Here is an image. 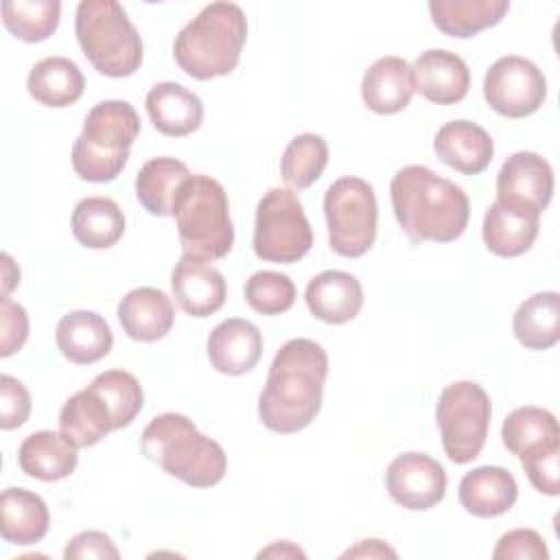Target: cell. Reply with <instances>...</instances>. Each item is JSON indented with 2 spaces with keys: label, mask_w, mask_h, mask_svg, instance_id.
Here are the masks:
<instances>
[{
  "label": "cell",
  "mask_w": 560,
  "mask_h": 560,
  "mask_svg": "<svg viewBox=\"0 0 560 560\" xmlns=\"http://www.w3.org/2000/svg\"><path fill=\"white\" fill-rule=\"evenodd\" d=\"M328 354L313 339H289L273 357L265 389L258 396V418L273 433H298L322 407Z\"/></svg>",
  "instance_id": "1"
},
{
  "label": "cell",
  "mask_w": 560,
  "mask_h": 560,
  "mask_svg": "<svg viewBox=\"0 0 560 560\" xmlns=\"http://www.w3.org/2000/svg\"><path fill=\"white\" fill-rule=\"evenodd\" d=\"M394 214L411 243H451L466 232L470 201L451 179L422 164L396 171L389 184Z\"/></svg>",
  "instance_id": "2"
},
{
  "label": "cell",
  "mask_w": 560,
  "mask_h": 560,
  "mask_svg": "<svg viewBox=\"0 0 560 560\" xmlns=\"http://www.w3.org/2000/svg\"><path fill=\"white\" fill-rule=\"evenodd\" d=\"M140 448L149 462L192 488L217 486L228 470L223 446L175 411L160 413L147 424Z\"/></svg>",
  "instance_id": "3"
},
{
  "label": "cell",
  "mask_w": 560,
  "mask_h": 560,
  "mask_svg": "<svg viewBox=\"0 0 560 560\" xmlns=\"http://www.w3.org/2000/svg\"><path fill=\"white\" fill-rule=\"evenodd\" d=\"M247 39V18L234 2L206 4L175 37L177 66L197 81L230 74Z\"/></svg>",
  "instance_id": "4"
},
{
  "label": "cell",
  "mask_w": 560,
  "mask_h": 560,
  "mask_svg": "<svg viewBox=\"0 0 560 560\" xmlns=\"http://www.w3.org/2000/svg\"><path fill=\"white\" fill-rule=\"evenodd\" d=\"M140 133V116L127 101H101L85 120L83 131L72 144V168L85 182L116 179L127 160L133 140Z\"/></svg>",
  "instance_id": "5"
},
{
  "label": "cell",
  "mask_w": 560,
  "mask_h": 560,
  "mask_svg": "<svg viewBox=\"0 0 560 560\" xmlns=\"http://www.w3.org/2000/svg\"><path fill=\"white\" fill-rule=\"evenodd\" d=\"M171 217L184 254L201 260H217L230 254L234 245L230 201L214 177L190 175L173 201Z\"/></svg>",
  "instance_id": "6"
},
{
  "label": "cell",
  "mask_w": 560,
  "mask_h": 560,
  "mask_svg": "<svg viewBox=\"0 0 560 560\" xmlns=\"http://www.w3.org/2000/svg\"><path fill=\"white\" fill-rule=\"evenodd\" d=\"M77 42L105 77H131L142 63V39L116 0H83L74 18Z\"/></svg>",
  "instance_id": "7"
},
{
  "label": "cell",
  "mask_w": 560,
  "mask_h": 560,
  "mask_svg": "<svg viewBox=\"0 0 560 560\" xmlns=\"http://www.w3.org/2000/svg\"><path fill=\"white\" fill-rule=\"evenodd\" d=\"M492 416L490 396L472 381H457L442 389L435 407V420L444 453L455 464L472 462L488 435Z\"/></svg>",
  "instance_id": "8"
},
{
  "label": "cell",
  "mask_w": 560,
  "mask_h": 560,
  "mask_svg": "<svg viewBox=\"0 0 560 560\" xmlns=\"http://www.w3.org/2000/svg\"><path fill=\"white\" fill-rule=\"evenodd\" d=\"M328 243L346 258L363 256L376 238V195L361 177H341L324 195Z\"/></svg>",
  "instance_id": "9"
},
{
  "label": "cell",
  "mask_w": 560,
  "mask_h": 560,
  "mask_svg": "<svg viewBox=\"0 0 560 560\" xmlns=\"http://www.w3.org/2000/svg\"><path fill=\"white\" fill-rule=\"evenodd\" d=\"M313 247V230L298 195L271 188L256 206L254 254L267 262H298Z\"/></svg>",
  "instance_id": "10"
},
{
  "label": "cell",
  "mask_w": 560,
  "mask_h": 560,
  "mask_svg": "<svg viewBox=\"0 0 560 560\" xmlns=\"http://www.w3.org/2000/svg\"><path fill=\"white\" fill-rule=\"evenodd\" d=\"M483 96L497 114L525 118L542 107L547 98V79L534 61L518 55H505L488 68L483 77Z\"/></svg>",
  "instance_id": "11"
},
{
  "label": "cell",
  "mask_w": 560,
  "mask_h": 560,
  "mask_svg": "<svg viewBox=\"0 0 560 560\" xmlns=\"http://www.w3.org/2000/svg\"><path fill=\"white\" fill-rule=\"evenodd\" d=\"M389 497L405 510H429L446 494V472L440 462L424 453H402L385 470Z\"/></svg>",
  "instance_id": "12"
},
{
  "label": "cell",
  "mask_w": 560,
  "mask_h": 560,
  "mask_svg": "<svg viewBox=\"0 0 560 560\" xmlns=\"http://www.w3.org/2000/svg\"><path fill=\"white\" fill-rule=\"evenodd\" d=\"M551 197L553 168L542 155L534 151H518L503 162L497 175V201L542 214Z\"/></svg>",
  "instance_id": "13"
},
{
  "label": "cell",
  "mask_w": 560,
  "mask_h": 560,
  "mask_svg": "<svg viewBox=\"0 0 560 560\" xmlns=\"http://www.w3.org/2000/svg\"><path fill=\"white\" fill-rule=\"evenodd\" d=\"M171 289L179 308L192 317H208L217 313L228 298L223 273L212 267L210 260L188 254H182V258L175 262Z\"/></svg>",
  "instance_id": "14"
},
{
  "label": "cell",
  "mask_w": 560,
  "mask_h": 560,
  "mask_svg": "<svg viewBox=\"0 0 560 560\" xmlns=\"http://www.w3.org/2000/svg\"><path fill=\"white\" fill-rule=\"evenodd\" d=\"M413 88L431 103L453 105L459 103L470 88V70L466 61L444 48L420 52L411 66Z\"/></svg>",
  "instance_id": "15"
},
{
  "label": "cell",
  "mask_w": 560,
  "mask_h": 560,
  "mask_svg": "<svg viewBox=\"0 0 560 560\" xmlns=\"http://www.w3.org/2000/svg\"><path fill=\"white\" fill-rule=\"evenodd\" d=\"M262 354V335L256 324L230 317L208 335V359L212 368L228 376H241L256 368Z\"/></svg>",
  "instance_id": "16"
},
{
  "label": "cell",
  "mask_w": 560,
  "mask_h": 560,
  "mask_svg": "<svg viewBox=\"0 0 560 560\" xmlns=\"http://www.w3.org/2000/svg\"><path fill=\"white\" fill-rule=\"evenodd\" d=\"M435 155L464 175H477L488 168L494 155L490 133L470 120H451L433 138Z\"/></svg>",
  "instance_id": "17"
},
{
  "label": "cell",
  "mask_w": 560,
  "mask_h": 560,
  "mask_svg": "<svg viewBox=\"0 0 560 560\" xmlns=\"http://www.w3.org/2000/svg\"><path fill=\"white\" fill-rule=\"evenodd\" d=\"M540 228V214L521 206H510L503 201H494L488 206L481 236L486 247L503 258H514L525 254Z\"/></svg>",
  "instance_id": "18"
},
{
  "label": "cell",
  "mask_w": 560,
  "mask_h": 560,
  "mask_svg": "<svg viewBox=\"0 0 560 560\" xmlns=\"http://www.w3.org/2000/svg\"><path fill=\"white\" fill-rule=\"evenodd\" d=\"M304 300L313 317L326 324H346L363 306V287L352 273L328 269L308 280Z\"/></svg>",
  "instance_id": "19"
},
{
  "label": "cell",
  "mask_w": 560,
  "mask_h": 560,
  "mask_svg": "<svg viewBox=\"0 0 560 560\" xmlns=\"http://www.w3.org/2000/svg\"><path fill=\"white\" fill-rule=\"evenodd\" d=\"M144 105L153 127L171 138H182L197 131L203 120L201 98L175 81L155 83L149 90Z\"/></svg>",
  "instance_id": "20"
},
{
  "label": "cell",
  "mask_w": 560,
  "mask_h": 560,
  "mask_svg": "<svg viewBox=\"0 0 560 560\" xmlns=\"http://www.w3.org/2000/svg\"><path fill=\"white\" fill-rule=\"evenodd\" d=\"M457 497L468 514L494 518L516 503L518 486L510 470L501 466H479L462 477Z\"/></svg>",
  "instance_id": "21"
},
{
  "label": "cell",
  "mask_w": 560,
  "mask_h": 560,
  "mask_svg": "<svg viewBox=\"0 0 560 560\" xmlns=\"http://www.w3.org/2000/svg\"><path fill=\"white\" fill-rule=\"evenodd\" d=\"M413 72L411 66L396 55L376 59L363 74L361 98L368 109L376 114L402 112L413 96Z\"/></svg>",
  "instance_id": "22"
},
{
  "label": "cell",
  "mask_w": 560,
  "mask_h": 560,
  "mask_svg": "<svg viewBox=\"0 0 560 560\" xmlns=\"http://www.w3.org/2000/svg\"><path fill=\"white\" fill-rule=\"evenodd\" d=\"M118 322L133 341H158L166 337L175 322L171 298L155 287H138L118 304Z\"/></svg>",
  "instance_id": "23"
},
{
  "label": "cell",
  "mask_w": 560,
  "mask_h": 560,
  "mask_svg": "<svg viewBox=\"0 0 560 560\" xmlns=\"http://www.w3.org/2000/svg\"><path fill=\"white\" fill-rule=\"evenodd\" d=\"M59 352L77 363L88 365L109 354L114 335L109 324L94 311H70L66 313L55 330Z\"/></svg>",
  "instance_id": "24"
},
{
  "label": "cell",
  "mask_w": 560,
  "mask_h": 560,
  "mask_svg": "<svg viewBox=\"0 0 560 560\" xmlns=\"http://www.w3.org/2000/svg\"><path fill=\"white\" fill-rule=\"evenodd\" d=\"M46 501L26 488H7L0 497V534L11 545H35L48 532Z\"/></svg>",
  "instance_id": "25"
},
{
  "label": "cell",
  "mask_w": 560,
  "mask_h": 560,
  "mask_svg": "<svg viewBox=\"0 0 560 560\" xmlns=\"http://www.w3.org/2000/svg\"><path fill=\"white\" fill-rule=\"evenodd\" d=\"M79 462L77 446L61 433L35 431L20 444L18 464L22 472L42 481H59L74 472Z\"/></svg>",
  "instance_id": "26"
},
{
  "label": "cell",
  "mask_w": 560,
  "mask_h": 560,
  "mask_svg": "<svg viewBox=\"0 0 560 560\" xmlns=\"http://www.w3.org/2000/svg\"><path fill=\"white\" fill-rule=\"evenodd\" d=\"M109 431H114V420L103 402V398L88 385L85 389L72 394L59 413V433L77 448H88L98 444Z\"/></svg>",
  "instance_id": "27"
},
{
  "label": "cell",
  "mask_w": 560,
  "mask_h": 560,
  "mask_svg": "<svg viewBox=\"0 0 560 560\" xmlns=\"http://www.w3.org/2000/svg\"><path fill=\"white\" fill-rule=\"evenodd\" d=\"M510 11L508 0H431L433 24L451 37H472L483 28L499 24Z\"/></svg>",
  "instance_id": "28"
},
{
  "label": "cell",
  "mask_w": 560,
  "mask_h": 560,
  "mask_svg": "<svg viewBox=\"0 0 560 560\" xmlns=\"http://www.w3.org/2000/svg\"><path fill=\"white\" fill-rule=\"evenodd\" d=\"M26 88L28 94L46 107H68L81 98L85 79L72 59L46 57L31 68Z\"/></svg>",
  "instance_id": "29"
},
{
  "label": "cell",
  "mask_w": 560,
  "mask_h": 560,
  "mask_svg": "<svg viewBox=\"0 0 560 560\" xmlns=\"http://www.w3.org/2000/svg\"><path fill=\"white\" fill-rule=\"evenodd\" d=\"M512 330L521 346L529 350H549L560 339V295L540 291L518 304L512 317Z\"/></svg>",
  "instance_id": "30"
},
{
  "label": "cell",
  "mask_w": 560,
  "mask_h": 560,
  "mask_svg": "<svg viewBox=\"0 0 560 560\" xmlns=\"http://www.w3.org/2000/svg\"><path fill=\"white\" fill-rule=\"evenodd\" d=\"M72 234L90 249H107L125 234V214L109 197H85L72 210Z\"/></svg>",
  "instance_id": "31"
},
{
  "label": "cell",
  "mask_w": 560,
  "mask_h": 560,
  "mask_svg": "<svg viewBox=\"0 0 560 560\" xmlns=\"http://www.w3.org/2000/svg\"><path fill=\"white\" fill-rule=\"evenodd\" d=\"M188 177L190 171L184 162L166 155L153 158L144 162L136 175V197L147 212L168 217L173 201Z\"/></svg>",
  "instance_id": "32"
},
{
  "label": "cell",
  "mask_w": 560,
  "mask_h": 560,
  "mask_svg": "<svg viewBox=\"0 0 560 560\" xmlns=\"http://www.w3.org/2000/svg\"><path fill=\"white\" fill-rule=\"evenodd\" d=\"M503 446L523 457L532 451H538L549 444H560L558 420L551 411L540 407H518L503 420L501 427Z\"/></svg>",
  "instance_id": "33"
},
{
  "label": "cell",
  "mask_w": 560,
  "mask_h": 560,
  "mask_svg": "<svg viewBox=\"0 0 560 560\" xmlns=\"http://www.w3.org/2000/svg\"><path fill=\"white\" fill-rule=\"evenodd\" d=\"M2 24L7 31L28 44L48 39L61 15V4L57 0H18L2 2Z\"/></svg>",
  "instance_id": "34"
},
{
  "label": "cell",
  "mask_w": 560,
  "mask_h": 560,
  "mask_svg": "<svg viewBox=\"0 0 560 560\" xmlns=\"http://www.w3.org/2000/svg\"><path fill=\"white\" fill-rule=\"evenodd\" d=\"M328 164V144L317 133H300L295 136L280 160L282 179L295 188L304 190L315 184Z\"/></svg>",
  "instance_id": "35"
},
{
  "label": "cell",
  "mask_w": 560,
  "mask_h": 560,
  "mask_svg": "<svg viewBox=\"0 0 560 560\" xmlns=\"http://www.w3.org/2000/svg\"><path fill=\"white\" fill-rule=\"evenodd\" d=\"M90 387L107 405V409L112 413V420H114V429L129 427L136 420V416L140 413L142 405H144V394H142V387H140L138 378L131 372H125V370L101 372L90 383Z\"/></svg>",
  "instance_id": "36"
},
{
  "label": "cell",
  "mask_w": 560,
  "mask_h": 560,
  "mask_svg": "<svg viewBox=\"0 0 560 560\" xmlns=\"http://www.w3.org/2000/svg\"><path fill=\"white\" fill-rule=\"evenodd\" d=\"M245 300L260 315H280L295 302V284L280 271H256L245 282Z\"/></svg>",
  "instance_id": "37"
},
{
  "label": "cell",
  "mask_w": 560,
  "mask_h": 560,
  "mask_svg": "<svg viewBox=\"0 0 560 560\" xmlns=\"http://www.w3.org/2000/svg\"><path fill=\"white\" fill-rule=\"evenodd\" d=\"M521 459V466L532 481V486L549 497H556L560 492L558 486V472H560V444H549L538 451H532Z\"/></svg>",
  "instance_id": "38"
},
{
  "label": "cell",
  "mask_w": 560,
  "mask_h": 560,
  "mask_svg": "<svg viewBox=\"0 0 560 560\" xmlns=\"http://www.w3.org/2000/svg\"><path fill=\"white\" fill-rule=\"evenodd\" d=\"M31 394L22 381L11 374L0 376V427L4 431L18 429L28 420Z\"/></svg>",
  "instance_id": "39"
},
{
  "label": "cell",
  "mask_w": 560,
  "mask_h": 560,
  "mask_svg": "<svg viewBox=\"0 0 560 560\" xmlns=\"http://www.w3.org/2000/svg\"><path fill=\"white\" fill-rule=\"evenodd\" d=\"M494 560H547L549 551L542 536L534 529H512L503 534L492 551Z\"/></svg>",
  "instance_id": "40"
},
{
  "label": "cell",
  "mask_w": 560,
  "mask_h": 560,
  "mask_svg": "<svg viewBox=\"0 0 560 560\" xmlns=\"http://www.w3.org/2000/svg\"><path fill=\"white\" fill-rule=\"evenodd\" d=\"M28 337V315L9 295L0 298V357L15 354Z\"/></svg>",
  "instance_id": "41"
},
{
  "label": "cell",
  "mask_w": 560,
  "mask_h": 560,
  "mask_svg": "<svg viewBox=\"0 0 560 560\" xmlns=\"http://www.w3.org/2000/svg\"><path fill=\"white\" fill-rule=\"evenodd\" d=\"M63 558L66 560H90V558H96V560H118L120 558V551L116 549L114 540L103 534V532H96V529H88V532H81L77 534L74 538L68 540L66 549H63Z\"/></svg>",
  "instance_id": "42"
},
{
  "label": "cell",
  "mask_w": 560,
  "mask_h": 560,
  "mask_svg": "<svg viewBox=\"0 0 560 560\" xmlns=\"http://www.w3.org/2000/svg\"><path fill=\"white\" fill-rule=\"evenodd\" d=\"M341 558H396V551L378 538L359 540L352 549L343 551Z\"/></svg>",
  "instance_id": "43"
},
{
  "label": "cell",
  "mask_w": 560,
  "mask_h": 560,
  "mask_svg": "<svg viewBox=\"0 0 560 560\" xmlns=\"http://www.w3.org/2000/svg\"><path fill=\"white\" fill-rule=\"evenodd\" d=\"M258 558H304V551L289 540H278L271 547L262 549Z\"/></svg>",
  "instance_id": "44"
},
{
  "label": "cell",
  "mask_w": 560,
  "mask_h": 560,
  "mask_svg": "<svg viewBox=\"0 0 560 560\" xmlns=\"http://www.w3.org/2000/svg\"><path fill=\"white\" fill-rule=\"evenodd\" d=\"M20 284V269L9 254H2V298Z\"/></svg>",
  "instance_id": "45"
}]
</instances>
